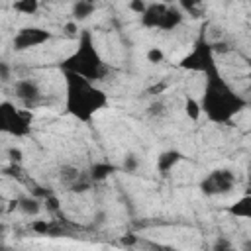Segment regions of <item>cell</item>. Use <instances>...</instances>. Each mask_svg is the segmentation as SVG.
Masks as SVG:
<instances>
[{
    "label": "cell",
    "mask_w": 251,
    "mask_h": 251,
    "mask_svg": "<svg viewBox=\"0 0 251 251\" xmlns=\"http://www.w3.org/2000/svg\"><path fill=\"white\" fill-rule=\"evenodd\" d=\"M10 78H12V67L4 59H0V82H8Z\"/></svg>",
    "instance_id": "4316f807"
},
{
    "label": "cell",
    "mask_w": 251,
    "mask_h": 251,
    "mask_svg": "<svg viewBox=\"0 0 251 251\" xmlns=\"http://www.w3.org/2000/svg\"><path fill=\"white\" fill-rule=\"evenodd\" d=\"M63 33H65L67 37H71V39H76V37H78V33H80V27H78V22H75V20H71V22H67V24L63 25Z\"/></svg>",
    "instance_id": "d4e9b609"
},
{
    "label": "cell",
    "mask_w": 251,
    "mask_h": 251,
    "mask_svg": "<svg viewBox=\"0 0 251 251\" xmlns=\"http://www.w3.org/2000/svg\"><path fill=\"white\" fill-rule=\"evenodd\" d=\"M139 165H141V159L135 155V153H127L120 165V171L127 173V175H135L139 171Z\"/></svg>",
    "instance_id": "44dd1931"
},
{
    "label": "cell",
    "mask_w": 251,
    "mask_h": 251,
    "mask_svg": "<svg viewBox=\"0 0 251 251\" xmlns=\"http://www.w3.org/2000/svg\"><path fill=\"white\" fill-rule=\"evenodd\" d=\"M96 12V4L90 2V0H73V6H71V20L75 22H84L88 20L92 14Z\"/></svg>",
    "instance_id": "5bb4252c"
},
{
    "label": "cell",
    "mask_w": 251,
    "mask_h": 251,
    "mask_svg": "<svg viewBox=\"0 0 251 251\" xmlns=\"http://www.w3.org/2000/svg\"><path fill=\"white\" fill-rule=\"evenodd\" d=\"M88 176L92 178V182H104L106 178H110L114 173H120V165L110 163V161H96L90 165V169L86 171Z\"/></svg>",
    "instance_id": "30bf717a"
},
{
    "label": "cell",
    "mask_w": 251,
    "mask_h": 251,
    "mask_svg": "<svg viewBox=\"0 0 251 251\" xmlns=\"http://www.w3.org/2000/svg\"><path fill=\"white\" fill-rule=\"evenodd\" d=\"M182 157H184V155H182L178 149H167V151L159 153V157H157V171H159V175L167 176V175L182 161Z\"/></svg>",
    "instance_id": "7c38bea8"
},
{
    "label": "cell",
    "mask_w": 251,
    "mask_h": 251,
    "mask_svg": "<svg viewBox=\"0 0 251 251\" xmlns=\"http://www.w3.org/2000/svg\"><path fill=\"white\" fill-rule=\"evenodd\" d=\"M227 214L249 220L251 218V196H241L239 200H235L231 206H227Z\"/></svg>",
    "instance_id": "9a60e30c"
},
{
    "label": "cell",
    "mask_w": 251,
    "mask_h": 251,
    "mask_svg": "<svg viewBox=\"0 0 251 251\" xmlns=\"http://www.w3.org/2000/svg\"><path fill=\"white\" fill-rule=\"evenodd\" d=\"M82 175V171L76 167V165H71V163H67V165H63L61 169H59V182L69 190V186L78 178Z\"/></svg>",
    "instance_id": "e0dca14e"
},
{
    "label": "cell",
    "mask_w": 251,
    "mask_h": 251,
    "mask_svg": "<svg viewBox=\"0 0 251 251\" xmlns=\"http://www.w3.org/2000/svg\"><path fill=\"white\" fill-rule=\"evenodd\" d=\"M165 10H167V2H161V0L149 2L147 8H145V12L139 16L141 27H145V29H159Z\"/></svg>",
    "instance_id": "9c48e42d"
},
{
    "label": "cell",
    "mask_w": 251,
    "mask_h": 251,
    "mask_svg": "<svg viewBox=\"0 0 251 251\" xmlns=\"http://www.w3.org/2000/svg\"><path fill=\"white\" fill-rule=\"evenodd\" d=\"M214 249L216 251H227V249H231V243L227 239H224V237H218L214 241Z\"/></svg>",
    "instance_id": "f546056e"
},
{
    "label": "cell",
    "mask_w": 251,
    "mask_h": 251,
    "mask_svg": "<svg viewBox=\"0 0 251 251\" xmlns=\"http://www.w3.org/2000/svg\"><path fill=\"white\" fill-rule=\"evenodd\" d=\"M210 45H212V51H214V55H227V53H231V51H233L231 43H227V41H224V39H218V41H210Z\"/></svg>",
    "instance_id": "cb8c5ba5"
},
{
    "label": "cell",
    "mask_w": 251,
    "mask_h": 251,
    "mask_svg": "<svg viewBox=\"0 0 251 251\" xmlns=\"http://www.w3.org/2000/svg\"><path fill=\"white\" fill-rule=\"evenodd\" d=\"M65 80V112L75 118L80 124H90L98 112H102L108 106V94L88 78L75 75V73H63Z\"/></svg>",
    "instance_id": "7a4b0ae2"
},
{
    "label": "cell",
    "mask_w": 251,
    "mask_h": 251,
    "mask_svg": "<svg viewBox=\"0 0 251 251\" xmlns=\"http://www.w3.org/2000/svg\"><path fill=\"white\" fill-rule=\"evenodd\" d=\"M147 4H149V0H129V2H127V8H129V12L141 16V14L145 12Z\"/></svg>",
    "instance_id": "484cf974"
},
{
    "label": "cell",
    "mask_w": 251,
    "mask_h": 251,
    "mask_svg": "<svg viewBox=\"0 0 251 251\" xmlns=\"http://www.w3.org/2000/svg\"><path fill=\"white\" fill-rule=\"evenodd\" d=\"M24 216H27V218H35L39 212H41V200L33 194H29V196H20V198H16L14 202H12Z\"/></svg>",
    "instance_id": "4fadbf2b"
},
{
    "label": "cell",
    "mask_w": 251,
    "mask_h": 251,
    "mask_svg": "<svg viewBox=\"0 0 251 251\" xmlns=\"http://www.w3.org/2000/svg\"><path fill=\"white\" fill-rule=\"evenodd\" d=\"M12 94L14 98L22 104V108H27V110H33L37 108L41 102H43V88H41V82L31 78V76H25V78H18L14 84H12Z\"/></svg>",
    "instance_id": "52a82bcc"
},
{
    "label": "cell",
    "mask_w": 251,
    "mask_h": 251,
    "mask_svg": "<svg viewBox=\"0 0 251 251\" xmlns=\"http://www.w3.org/2000/svg\"><path fill=\"white\" fill-rule=\"evenodd\" d=\"M182 22H184V12L176 4H167V10L163 14L159 29L161 31H175Z\"/></svg>",
    "instance_id": "8fae6325"
},
{
    "label": "cell",
    "mask_w": 251,
    "mask_h": 251,
    "mask_svg": "<svg viewBox=\"0 0 251 251\" xmlns=\"http://www.w3.org/2000/svg\"><path fill=\"white\" fill-rule=\"evenodd\" d=\"M94 218H96V226H100V224H104V222H106V220H104V218H106V212H98Z\"/></svg>",
    "instance_id": "4dcf8cb0"
},
{
    "label": "cell",
    "mask_w": 251,
    "mask_h": 251,
    "mask_svg": "<svg viewBox=\"0 0 251 251\" xmlns=\"http://www.w3.org/2000/svg\"><path fill=\"white\" fill-rule=\"evenodd\" d=\"M92 178L88 176V173L86 171H82V175L69 186V192H73V194H84V192H88L90 188H92Z\"/></svg>",
    "instance_id": "ffe728a7"
},
{
    "label": "cell",
    "mask_w": 251,
    "mask_h": 251,
    "mask_svg": "<svg viewBox=\"0 0 251 251\" xmlns=\"http://www.w3.org/2000/svg\"><path fill=\"white\" fill-rule=\"evenodd\" d=\"M184 114H186V118L192 120V122H198V120L202 118V110H200L198 98H194V96H190V94L184 96Z\"/></svg>",
    "instance_id": "ac0fdd59"
},
{
    "label": "cell",
    "mask_w": 251,
    "mask_h": 251,
    "mask_svg": "<svg viewBox=\"0 0 251 251\" xmlns=\"http://www.w3.org/2000/svg\"><path fill=\"white\" fill-rule=\"evenodd\" d=\"M0 200H2V196H0Z\"/></svg>",
    "instance_id": "836d02e7"
},
{
    "label": "cell",
    "mask_w": 251,
    "mask_h": 251,
    "mask_svg": "<svg viewBox=\"0 0 251 251\" xmlns=\"http://www.w3.org/2000/svg\"><path fill=\"white\" fill-rule=\"evenodd\" d=\"M122 241H124V243H127V245H129V243H133V241H135V237H133V235H131V233H129V235H127V237H124V239H122Z\"/></svg>",
    "instance_id": "1f68e13d"
},
{
    "label": "cell",
    "mask_w": 251,
    "mask_h": 251,
    "mask_svg": "<svg viewBox=\"0 0 251 251\" xmlns=\"http://www.w3.org/2000/svg\"><path fill=\"white\" fill-rule=\"evenodd\" d=\"M31 110L20 108L10 100L0 102V133L12 137H27L31 133Z\"/></svg>",
    "instance_id": "277c9868"
},
{
    "label": "cell",
    "mask_w": 251,
    "mask_h": 251,
    "mask_svg": "<svg viewBox=\"0 0 251 251\" xmlns=\"http://www.w3.org/2000/svg\"><path fill=\"white\" fill-rule=\"evenodd\" d=\"M90 2H94V4H96V2H98V0H90Z\"/></svg>",
    "instance_id": "d6a6232c"
},
{
    "label": "cell",
    "mask_w": 251,
    "mask_h": 251,
    "mask_svg": "<svg viewBox=\"0 0 251 251\" xmlns=\"http://www.w3.org/2000/svg\"><path fill=\"white\" fill-rule=\"evenodd\" d=\"M202 114L208 122L218 126H227L247 108V100L224 78L220 67L208 71L204 75V88L198 98Z\"/></svg>",
    "instance_id": "6da1fadb"
},
{
    "label": "cell",
    "mask_w": 251,
    "mask_h": 251,
    "mask_svg": "<svg viewBox=\"0 0 251 251\" xmlns=\"http://www.w3.org/2000/svg\"><path fill=\"white\" fill-rule=\"evenodd\" d=\"M45 206H47V210L57 212V210H59V198H57L53 192H49V194L45 196Z\"/></svg>",
    "instance_id": "83f0119b"
},
{
    "label": "cell",
    "mask_w": 251,
    "mask_h": 251,
    "mask_svg": "<svg viewBox=\"0 0 251 251\" xmlns=\"http://www.w3.org/2000/svg\"><path fill=\"white\" fill-rule=\"evenodd\" d=\"M178 8L188 14L190 18H202L206 14V6H204V0H176Z\"/></svg>",
    "instance_id": "2e32d148"
},
{
    "label": "cell",
    "mask_w": 251,
    "mask_h": 251,
    "mask_svg": "<svg viewBox=\"0 0 251 251\" xmlns=\"http://www.w3.org/2000/svg\"><path fill=\"white\" fill-rule=\"evenodd\" d=\"M39 0H14L12 8L18 12V14H24V16H35L39 12Z\"/></svg>",
    "instance_id": "d6986e66"
},
{
    "label": "cell",
    "mask_w": 251,
    "mask_h": 251,
    "mask_svg": "<svg viewBox=\"0 0 251 251\" xmlns=\"http://www.w3.org/2000/svg\"><path fill=\"white\" fill-rule=\"evenodd\" d=\"M8 157H10L12 163H20V161L24 159V151H22L20 147H10V149H8Z\"/></svg>",
    "instance_id": "f1b7e54d"
},
{
    "label": "cell",
    "mask_w": 251,
    "mask_h": 251,
    "mask_svg": "<svg viewBox=\"0 0 251 251\" xmlns=\"http://www.w3.org/2000/svg\"><path fill=\"white\" fill-rule=\"evenodd\" d=\"M59 71L80 75L90 82H98L108 75V65L104 63L90 29H80L76 37V47L59 61Z\"/></svg>",
    "instance_id": "3957f363"
},
{
    "label": "cell",
    "mask_w": 251,
    "mask_h": 251,
    "mask_svg": "<svg viewBox=\"0 0 251 251\" xmlns=\"http://www.w3.org/2000/svg\"><path fill=\"white\" fill-rule=\"evenodd\" d=\"M145 59H147V63L159 65V63H163V61H165V53H163V49H161V47H149V49H147V53H145Z\"/></svg>",
    "instance_id": "603a6c76"
},
{
    "label": "cell",
    "mask_w": 251,
    "mask_h": 251,
    "mask_svg": "<svg viewBox=\"0 0 251 251\" xmlns=\"http://www.w3.org/2000/svg\"><path fill=\"white\" fill-rule=\"evenodd\" d=\"M51 37H53V33L45 27H37V25L20 27L12 37V49L18 53L29 51V49H35V47L47 43Z\"/></svg>",
    "instance_id": "ba28073f"
},
{
    "label": "cell",
    "mask_w": 251,
    "mask_h": 251,
    "mask_svg": "<svg viewBox=\"0 0 251 251\" xmlns=\"http://www.w3.org/2000/svg\"><path fill=\"white\" fill-rule=\"evenodd\" d=\"M178 67L182 71L200 73V75H206L208 71L218 67L216 55H214L212 45H210V39L206 35V25H202V29H200V33H198V37H196V41L192 45V51L180 59Z\"/></svg>",
    "instance_id": "5b68a950"
},
{
    "label": "cell",
    "mask_w": 251,
    "mask_h": 251,
    "mask_svg": "<svg viewBox=\"0 0 251 251\" xmlns=\"http://www.w3.org/2000/svg\"><path fill=\"white\" fill-rule=\"evenodd\" d=\"M147 114L151 116V118H163V116H167V106H165V102H161V100H155V102H151L149 104V108H147Z\"/></svg>",
    "instance_id": "7402d4cb"
},
{
    "label": "cell",
    "mask_w": 251,
    "mask_h": 251,
    "mask_svg": "<svg viewBox=\"0 0 251 251\" xmlns=\"http://www.w3.org/2000/svg\"><path fill=\"white\" fill-rule=\"evenodd\" d=\"M237 184V176L231 169H214L210 171L198 184L200 192L204 196H224V194H229Z\"/></svg>",
    "instance_id": "8992f818"
}]
</instances>
